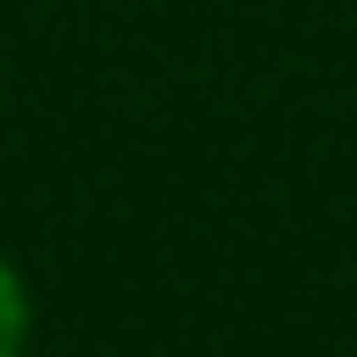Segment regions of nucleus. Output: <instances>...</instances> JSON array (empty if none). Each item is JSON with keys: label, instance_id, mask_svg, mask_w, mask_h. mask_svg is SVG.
<instances>
[{"label": "nucleus", "instance_id": "nucleus-1", "mask_svg": "<svg viewBox=\"0 0 357 357\" xmlns=\"http://www.w3.org/2000/svg\"><path fill=\"white\" fill-rule=\"evenodd\" d=\"M22 350H29V291L0 263V357H22Z\"/></svg>", "mask_w": 357, "mask_h": 357}]
</instances>
